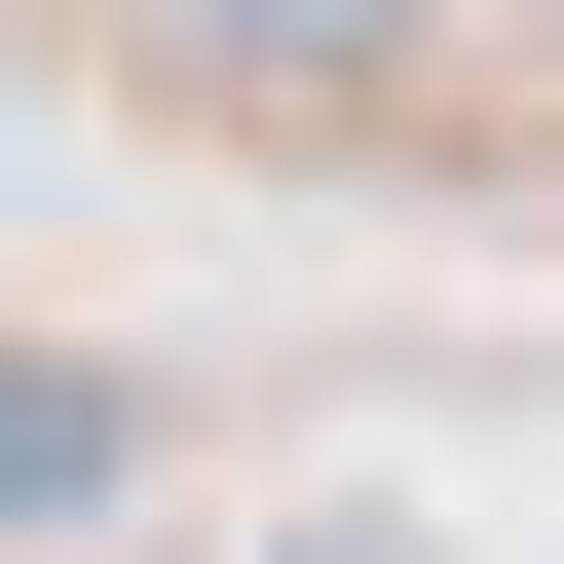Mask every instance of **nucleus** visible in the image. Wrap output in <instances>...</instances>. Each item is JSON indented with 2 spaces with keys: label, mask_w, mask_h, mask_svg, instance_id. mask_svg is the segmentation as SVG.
Returning <instances> with one entry per match:
<instances>
[{
  "label": "nucleus",
  "mask_w": 564,
  "mask_h": 564,
  "mask_svg": "<svg viewBox=\"0 0 564 564\" xmlns=\"http://www.w3.org/2000/svg\"><path fill=\"white\" fill-rule=\"evenodd\" d=\"M151 39H188V76H414L452 0H151Z\"/></svg>",
  "instance_id": "nucleus-2"
},
{
  "label": "nucleus",
  "mask_w": 564,
  "mask_h": 564,
  "mask_svg": "<svg viewBox=\"0 0 564 564\" xmlns=\"http://www.w3.org/2000/svg\"><path fill=\"white\" fill-rule=\"evenodd\" d=\"M151 489V377H76V339H0V527H113Z\"/></svg>",
  "instance_id": "nucleus-1"
},
{
  "label": "nucleus",
  "mask_w": 564,
  "mask_h": 564,
  "mask_svg": "<svg viewBox=\"0 0 564 564\" xmlns=\"http://www.w3.org/2000/svg\"><path fill=\"white\" fill-rule=\"evenodd\" d=\"M263 564H414V527H263Z\"/></svg>",
  "instance_id": "nucleus-3"
}]
</instances>
